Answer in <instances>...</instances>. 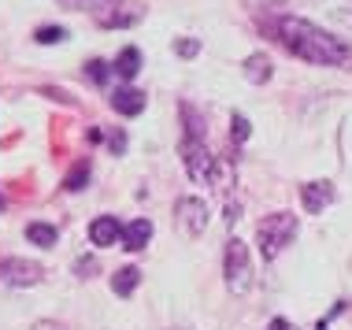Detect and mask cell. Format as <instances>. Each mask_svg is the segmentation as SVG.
Instances as JSON below:
<instances>
[{"mask_svg": "<svg viewBox=\"0 0 352 330\" xmlns=\"http://www.w3.org/2000/svg\"><path fill=\"white\" fill-rule=\"evenodd\" d=\"M271 37L282 45L285 52H293L304 63L316 67H338V71H352V45L345 37L327 34L322 26H316L311 19L300 15H278L271 19Z\"/></svg>", "mask_w": 352, "mask_h": 330, "instance_id": "obj_1", "label": "cell"}, {"mask_svg": "<svg viewBox=\"0 0 352 330\" xmlns=\"http://www.w3.org/2000/svg\"><path fill=\"white\" fill-rule=\"evenodd\" d=\"M256 238H260L263 260L282 256V249H285L293 238H297V215H293V212H274V215H267V219L256 226Z\"/></svg>", "mask_w": 352, "mask_h": 330, "instance_id": "obj_2", "label": "cell"}, {"mask_svg": "<svg viewBox=\"0 0 352 330\" xmlns=\"http://www.w3.org/2000/svg\"><path fill=\"white\" fill-rule=\"evenodd\" d=\"M223 275H226V289L234 297H245L252 286V260H249V245L241 238H230L226 241V252H223Z\"/></svg>", "mask_w": 352, "mask_h": 330, "instance_id": "obj_3", "label": "cell"}, {"mask_svg": "<svg viewBox=\"0 0 352 330\" xmlns=\"http://www.w3.org/2000/svg\"><path fill=\"white\" fill-rule=\"evenodd\" d=\"M182 164H186V175L193 178V182L215 186L219 164H215V156H212V148H208L204 138H189V134H182Z\"/></svg>", "mask_w": 352, "mask_h": 330, "instance_id": "obj_4", "label": "cell"}, {"mask_svg": "<svg viewBox=\"0 0 352 330\" xmlns=\"http://www.w3.org/2000/svg\"><path fill=\"white\" fill-rule=\"evenodd\" d=\"M175 223L186 238H201L208 230V204L201 197H182V201L175 204Z\"/></svg>", "mask_w": 352, "mask_h": 330, "instance_id": "obj_5", "label": "cell"}, {"mask_svg": "<svg viewBox=\"0 0 352 330\" xmlns=\"http://www.w3.org/2000/svg\"><path fill=\"white\" fill-rule=\"evenodd\" d=\"M0 282L4 286H37V282H45V267L34 260H23V256H8L0 260Z\"/></svg>", "mask_w": 352, "mask_h": 330, "instance_id": "obj_6", "label": "cell"}, {"mask_svg": "<svg viewBox=\"0 0 352 330\" xmlns=\"http://www.w3.org/2000/svg\"><path fill=\"white\" fill-rule=\"evenodd\" d=\"M300 201H304V212L308 215H319V212H327V204H334V186L330 182H308L300 190Z\"/></svg>", "mask_w": 352, "mask_h": 330, "instance_id": "obj_7", "label": "cell"}, {"mask_svg": "<svg viewBox=\"0 0 352 330\" xmlns=\"http://www.w3.org/2000/svg\"><path fill=\"white\" fill-rule=\"evenodd\" d=\"M122 238V226L116 215H97V219L89 223V241L100 245V249H108V245H119Z\"/></svg>", "mask_w": 352, "mask_h": 330, "instance_id": "obj_8", "label": "cell"}, {"mask_svg": "<svg viewBox=\"0 0 352 330\" xmlns=\"http://www.w3.org/2000/svg\"><path fill=\"white\" fill-rule=\"evenodd\" d=\"M111 108L119 111V116H141L145 111V93L141 89H116L111 93Z\"/></svg>", "mask_w": 352, "mask_h": 330, "instance_id": "obj_9", "label": "cell"}, {"mask_svg": "<svg viewBox=\"0 0 352 330\" xmlns=\"http://www.w3.org/2000/svg\"><path fill=\"white\" fill-rule=\"evenodd\" d=\"M148 238H152V223L148 219H134V223L122 226V249H130V252L145 249Z\"/></svg>", "mask_w": 352, "mask_h": 330, "instance_id": "obj_10", "label": "cell"}, {"mask_svg": "<svg viewBox=\"0 0 352 330\" xmlns=\"http://www.w3.org/2000/svg\"><path fill=\"white\" fill-rule=\"evenodd\" d=\"M241 74L252 82V86H263V82L271 78V60L263 52H252L249 60H245V67H241Z\"/></svg>", "mask_w": 352, "mask_h": 330, "instance_id": "obj_11", "label": "cell"}, {"mask_svg": "<svg viewBox=\"0 0 352 330\" xmlns=\"http://www.w3.org/2000/svg\"><path fill=\"white\" fill-rule=\"evenodd\" d=\"M138 286H141V271L138 267H122V271H116V278H111V289H116L119 297H130Z\"/></svg>", "mask_w": 352, "mask_h": 330, "instance_id": "obj_12", "label": "cell"}, {"mask_svg": "<svg viewBox=\"0 0 352 330\" xmlns=\"http://www.w3.org/2000/svg\"><path fill=\"white\" fill-rule=\"evenodd\" d=\"M138 71H141V52L138 49H122L119 60H116V74L130 82V78H138Z\"/></svg>", "mask_w": 352, "mask_h": 330, "instance_id": "obj_13", "label": "cell"}, {"mask_svg": "<svg viewBox=\"0 0 352 330\" xmlns=\"http://www.w3.org/2000/svg\"><path fill=\"white\" fill-rule=\"evenodd\" d=\"M26 238H30L34 245H41V249H52L56 238H60V230H56L52 223H30L26 226Z\"/></svg>", "mask_w": 352, "mask_h": 330, "instance_id": "obj_14", "label": "cell"}, {"mask_svg": "<svg viewBox=\"0 0 352 330\" xmlns=\"http://www.w3.org/2000/svg\"><path fill=\"white\" fill-rule=\"evenodd\" d=\"M60 8H67V12H108V8H119V0H60Z\"/></svg>", "mask_w": 352, "mask_h": 330, "instance_id": "obj_15", "label": "cell"}, {"mask_svg": "<svg viewBox=\"0 0 352 330\" xmlns=\"http://www.w3.org/2000/svg\"><path fill=\"white\" fill-rule=\"evenodd\" d=\"M34 37H37V45H60L63 37H67V30H63V26H41Z\"/></svg>", "mask_w": 352, "mask_h": 330, "instance_id": "obj_16", "label": "cell"}, {"mask_svg": "<svg viewBox=\"0 0 352 330\" xmlns=\"http://www.w3.org/2000/svg\"><path fill=\"white\" fill-rule=\"evenodd\" d=\"M175 52L182 56V60H193V56L201 52V41H197V37H178V41H175Z\"/></svg>", "mask_w": 352, "mask_h": 330, "instance_id": "obj_17", "label": "cell"}, {"mask_svg": "<svg viewBox=\"0 0 352 330\" xmlns=\"http://www.w3.org/2000/svg\"><path fill=\"white\" fill-rule=\"evenodd\" d=\"M249 134H252L249 119H245V116H234V119H230V138H234V141H249Z\"/></svg>", "mask_w": 352, "mask_h": 330, "instance_id": "obj_18", "label": "cell"}, {"mask_svg": "<svg viewBox=\"0 0 352 330\" xmlns=\"http://www.w3.org/2000/svg\"><path fill=\"white\" fill-rule=\"evenodd\" d=\"M85 74H89L97 86H104V82H108V63H104V60H89V63H85Z\"/></svg>", "mask_w": 352, "mask_h": 330, "instance_id": "obj_19", "label": "cell"}, {"mask_svg": "<svg viewBox=\"0 0 352 330\" xmlns=\"http://www.w3.org/2000/svg\"><path fill=\"white\" fill-rule=\"evenodd\" d=\"M89 178V164H78L71 171V178H67V190H82V182Z\"/></svg>", "mask_w": 352, "mask_h": 330, "instance_id": "obj_20", "label": "cell"}, {"mask_svg": "<svg viewBox=\"0 0 352 330\" xmlns=\"http://www.w3.org/2000/svg\"><path fill=\"white\" fill-rule=\"evenodd\" d=\"M122 148H126V138H122V134H111V153H122Z\"/></svg>", "mask_w": 352, "mask_h": 330, "instance_id": "obj_21", "label": "cell"}, {"mask_svg": "<svg viewBox=\"0 0 352 330\" xmlns=\"http://www.w3.org/2000/svg\"><path fill=\"white\" fill-rule=\"evenodd\" d=\"M267 330H293V327H289V323H285V319H274V323H271Z\"/></svg>", "mask_w": 352, "mask_h": 330, "instance_id": "obj_22", "label": "cell"}, {"mask_svg": "<svg viewBox=\"0 0 352 330\" xmlns=\"http://www.w3.org/2000/svg\"><path fill=\"white\" fill-rule=\"evenodd\" d=\"M34 330H60V323H34Z\"/></svg>", "mask_w": 352, "mask_h": 330, "instance_id": "obj_23", "label": "cell"}]
</instances>
